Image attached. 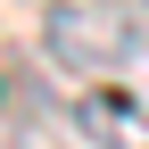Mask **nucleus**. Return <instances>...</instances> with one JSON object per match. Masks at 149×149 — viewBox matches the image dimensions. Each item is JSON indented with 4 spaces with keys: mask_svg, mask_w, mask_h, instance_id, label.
<instances>
[{
    "mask_svg": "<svg viewBox=\"0 0 149 149\" xmlns=\"http://www.w3.org/2000/svg\"><path fill=\"white\" fill-rule=\"evenodd\" d=\"M74 133L91 149H149V108L116 83H83L74 91Z\"/></svg>",
    "mask_w": 149,
    "mask_h": 149,
    "instance_id": "2",
    "label": "nucleus"
},
{
    "mask_svg": "<svg viewBox=\"0 0 149 149\" xmlns=\"http://www.w3.org/2000/svg\"><path fill=\"white\" fill-rule=\"evenodd\" d=\"M141 17H149V0H141Z\"/></svg>",
    "mask_w": 149,
    "mask_h": 149,
    "instance_id": "3",
    "label": "nucleus"
},
{
    "mask_svg": "<svg viewBox=\"0 0 149 149\" xmlns=\"http://www.w3.org/2000/svg\"><path fill=\"white\" fill-rule=\"evenodd\" d=\"M42 50H50V66L100 83V74H124L149 58V17H133L124 0H58L42 17Z\"/></svg>",
    "mask_w": 149,
    "mask_h": 149,
    "instance_id": "1",
    "label": "nucleus"
}]
</instances>
